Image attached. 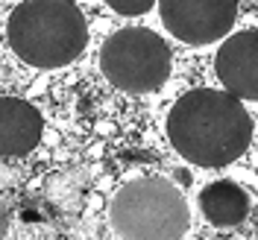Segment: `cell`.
Listing matches in <instances>:
<instances>
[{"label": "cell", "instance_id": "4", "mask_svg": "<svg viewBox=\"0 0 258 240\" xmlns=\"http://www.w3.org/2000/svg\"><path fill=\"white\" fill-rule=\"evenodd\" d=\"M100 67L114 88L129 94H144L164 85L170 73V50L153 30L129 27L114 32L103 44Z\"/></svg>", "mask_w": 258, "mask_h": 240}, {"label": "cell", "instance_id": "8", "mask_svg": "<svg viewBox=\"0 0 258 240\" xmlns=\"http://www.w3.org/2000/svg\"><path fill=\"white\" fill-rule=\"evenodd\" d=\"M200 211L214 225H238L249 214V196L235 182H211L200 193Z\"/></svg>", "mask_w": 258, "mask_h": 240}, {"label": "cell", "instance_id": "9", "mask_svg": "<svg viewBox=\"0 0 258 240\" xmlns=\"http://www.w3.org/2000/svg\"><path fill=\"white\" fill-rule=\"evenodd\" d=\"M109 6H112L114 12H120V15H144V12H150L153 6H156V0H109Z\"/></svg>", "mask_w": 258, "mask_h": 240}, {"label": "cell", "instance_id": "6", "mask_svg": "<svg viewBox=\"0 0 258 240\" xmlns=\"http://www.w3.org/2000/svg\"><path fill=\"white\" fill-rule=\"evenodd\" d=\"M217 76L226 91L238 100H255L258 76H255V30H243L217 50Z\"/></svg>", "mask_w": 258, "mask_h": 240}, {"label": "cell", "instance_id": "10", "mask_svg": "<svg viewBox=\"0 0 258 240\" xmlns=\"http://www.w3.org/2000/svg\"><path fill=\"white\" fill-rule=\"evenodd\" d=\"M6 231H9V211L0 205V240L6 237Z\"/></svg>", "mask_w": 258, "mask_h": 240}, {"label": "cell", "instance_id": "1", "mask_svg": "<svg viewBox=\"0 0 258 240\" xmlns=\"http://www.w3.org/2000/svg\"><path fill=\"white\" fill-rule=\"evenodd\" d=\"M167 138L179 155L200 167L241 158L252 138V120L238 97L200 88L179 97L167 114Z\"/></svg>", "mask_w": 258, "mask_h": 240}, {"label": "cell", "instance_id": "3", "mask_svg": "<svg viewBox=\"0 0 258 240\" xmlns=\"http://www.w3.org/2000/svg\"><path fill=\"white\" fill-rule=\"evenodd\" d=\"M112 228L123 240H179L188 228V202L167 179H138L112 202Z\"/></svg>", "mask_w": 258, "mask_h": 240}, {"label": "cell", "instance_id": "5", "mask_svg": "<svg viewBox=\"0 0 258 240\" xmlns=\"http://www.w3.org/2000/svg\"><path fill=\"white\" fill-rule=\"evenodd\" d=\"M164 27L185 44H211L232 30L238 0H156Z\"/></svg>", "mask_w": 258, "mask_h": 240}, {"label": "cell", "instance_id": "2", "mask_svg": "<svg viewBox=\"0 0 258 240\" xmlns=\"http://www.w3.org/2000/svg\"><path fill=\"white\" fill-rule=\"evenodd\" d=\"M85 41V18L71 0H27L9 18V44L32 67L74 62Z\"/></svg>", "mask_w": 258, "mask_h": 240}, {"label": "cell", "instance_id": "7", "mask_svg": "<svg viewBox=\"0 0 258 240\" xmlns=\"http://www.w3.org/2000/svg\"><path fill=\"white\" fill-rule=\"evenodd\" d=\"M41 114L18 97H0V155H27L41 141Z\"/></svg>", "mask_w": 258, "mask_h": 240}]
</instances>
